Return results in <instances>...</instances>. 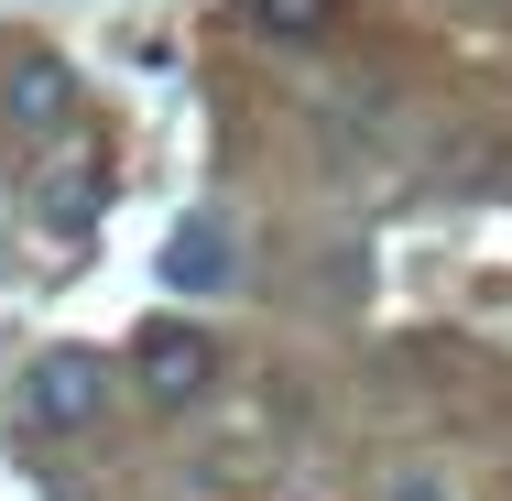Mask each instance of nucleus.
I'll return each instance as SVG.
<instances>
[{
	"label": "nucleus",
	"mask_w": 512,
	"mask_h": 501,
	"mask_svg": "<svg viewBox=\"0 0 512 501\" xmlns=\"http://www.w3.org/2000/svg\"><path fill=\"white\" fill-rule=\"evenodd\" d=\"M109 393H120V371H109L99 349H33L22 360V382H11V425L22 436H77V425H99Z\"/></svg>",
	"instance_id": "obj_1"
},
{
	"label": "nucleus",
	"mask_w": 512,
	"mask_h": 501,
	"mask_svg": "<svg viewBox=\"0 0 512 501\" xmlns=\"http://www.w3.org/2000/svg\"><path fill=\"white\" fill-rule=\"evenodd\" d=\"M0 120L33 131V142H55V131L77 120V66H66L55 44H11V55H0Z\"/></svg>",
	"instance_id": "obj_2"
},
{
	"label": "nucleus",
	"mask_w": 512,
	"mask_h": 501,
	"mask_svg": "<svg viewBox=\"0 0 512 501\" xmlns=\"http://www.w3.org/2000/svg\"><path fill=\"white\" fill-rule=\"evenodd\" d=\"M131 382L153 403H197L207 382H218V349H207V327H186V316H153L142 338H131Z\"/></svg>",
	"instance_id": "obj_3"
},
{
	"label": "nucleus",
	"mask_w": 512,
	"mask_h": 501,
	"mask_svg": "<svg viewBox=\"0 0 512 501\" xmlns=\"http://www.w3.org/2000/svg\"><path fill=\"white\" fill-rule=\"evenodd\" d=\"M425 186H436V197H469V207L512 197V142L491 131V120H458V131L425 153Z\"/></svg>",
	"instance_id": "obj_4"
},
{
	"label": "nucleus",
	"mask_w": 512,
	"mask_h": 501,
	"mask_svg": "<svg viewBox=\"0 0 512 501\" xmlns=\"http://www.w3.org/2000/svg\"><path fill=\"white\" fill-rule=\"evenodd\" d=\"M164 284H175V295H229V284H240V229H229L218 207H186V218L164 229Z\"/></svg>",
	"instance_id": "obj_5"
},
{
	"label": "nucleus",
	"mask_w": 512,
	"mask_h": 501,
	"mask_svg": "<svg viewBox=\"0 0 512 501\" xmlns=\"http://www.w3.org/2000/svg\"><path fill=\"white\" fill-rule=\"evenodd\" d=\"M99 218H109V164L99 153L44 164V186H33V229H44V240H88Z\"/></svg>",
	"instance_id": "obj_6"
},
{
	"label": "nucleus",
	"mask_w": 512,
	"mask_h": 501,
	"mask_svg": "<svg viewBox=\"0 0 512 501\" xmlns=\"http://www.w3.org/2000/svg\"><path fill=\"white\" fill-rule=\"evenodd\" d=\"M240 11H251L262 44H316V33L338 22V0H240Z\"/></svg>",
	"instance_id": "obj_7"
},
{
	"label": "nucleus",
	"mask_w": 512,
	"mask_h": 501,
	"mask_svg": "<svg viewBox=\"0 0 512 501\" xmlns=\"http://www.w3.org/2000/svg\"><path fill=\"white\" fill-rule=\"evenodd\" d=\"M382 501H458V491H447L436 469H404V480H393V491H382Z\"/></svg>",
	"instance_id": "obj_8"
}]
</instances>
